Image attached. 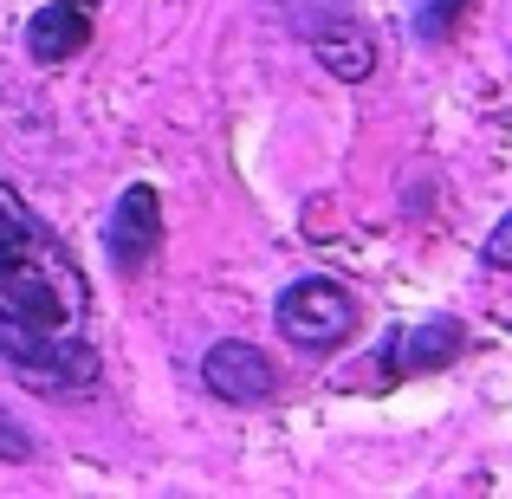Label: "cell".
Here are the masks:
<instances>
[{
    "label": "cell",
    "mask_w": 512,
    "mask_h": 499,
    "mask_svg": "<svg viewBox=\"0 0 512 499\" xmlns=\"http://www.w3.org/2000/svg\"><path fill=\"white\" fill-rule=\"evenodd\" d=\"M0 357L26 383L52 389H78L98 376L85 266L7 182H0Z\"/></svg>",
    "instance_id": "obj_1"
},
{
    "label": "cell",
    "mask_w": 512,
    "mask_h": 499,
    "mask_svg": "<svg viewBox=\"0 0 512 499\" xmlns=\"http://www.w3.org/2000/svg\"><path fill=\"white\" fill-rule=\"evenodd\" d=\"M279 337L299 350H338L357 331V299L338 279H299V286L279 292Z\"/></svg>",
    "instance_id": "obj_2"
},
{
    "label": "cell",
    "mask_w": 512,
    "mask_h": 499,
    "mask_svg": "<svg viewBox=\"0 0 512 499\" xmlns=\"http://www.w3.org/2000/svg\"><path fill=\"white\" fill-rule=\"evenodd\" d=\"M156 240H163V201H156L150 182H130L111 208V227H104V253H111V266L130 279L156 260Z\"/></svg>",
    "instance_id": "obj_3"
},
{
    "label": "cell",
    "mask_w": 512,
    "mask_h": 499,
    "mask_svg": "<svg viewBox=\"0 0 512 499\" xmlns=\"http://www.w3.org/2000/svg\"><path fill=\"white\" fill-rule=\"evenodd\" d=\"M467 344V331L454 325V318H422V325H402L396 337L383 344V383H402V376H422V370H441V363H454Z\"/></svg>",
    "instance_id": "obj_4"
},
{
    "label": "cell",
    "mask_w": 512,
    "mask_h": 499,
    "mask_svg": "<svg viewBox=\"0 0 512 499\" xmlns=\"http://www.w3.org/2000/svg\"><path fill=\"white\" fill-rule=\"evenodd\" d=\"M201 383L214 389L221 402H266L279 389V376H273V363L260 357L253 344H240V337H227V344H214L208 357H201Z\"/></svg>",
    "instance_id": "obj_5"
},
{
    "label": "cell",
    "mask_w": 512,
    "mask_h": 499,
    "mask_svg": "<svg viewBox=\"0 0 512 499\" xmlns=\"http://www.w3.org/2000/svg\"><path fill=\"white\" fill-rule=\"evenodd\" d=\"M91 33H98V7H91V0H52V7H39L33 26H26V52H33L39 65H65L91 46Z\"/></svg>",
    "instance_id": "obj_6"
},
{
    "label": "cell",
    "mask_w": 512,
    "mask_h": 499,
    "mask_svg": "<svg viewBox=\"0 0 512 499\" xmlns=\"http://www.w3.org/2000/svg\"><path fill=\"white\" fill-rule=\"evenodd\" d=\"M312 52H318V65H325L331 78H344V85H357V78L376 72V39L363 33L350 13H331V20L312 26Z\"/></svg>",
    "instance_id": "obj_7"
},
{
    "label": "cell",
    "mask_w": 512,
    "mask_h": 499,
    "mask_svg": "<svg viewBox=\"0 0 512 499\" xmlns=\"http://www.w3.org/2000/svg\"><path fill=\"white\" fill-rule=\"evenodd\" d=\"M474 7V0H422V13H415V33L428 39V46H441V39L454 33V20Z\"/></svg>",
    "instance_id": "obj_8"
},
{
    "label": "cell",
    "mask_w": 512,
    "mask_h": 499,
    "mask_svg": "<svg viewBox=\"0 0 512 499\" xmlns=\"http://www.w3.org/2000/svg\"><path fill=\"white\" fill-rule=\"evenodd\" d=\"M0 461H33V435L0 409Z\"/></svg>",
    "instance_id": "obj_9"
},
{
    "label": "cell",
    "mask_w": 512,
    "mask_h": 499,
    "mask_svg": "<svg viewBox=\"0 0 512 499\" xmlns=\"http://www.w3.org/2000/svg\"><path fill=\"white\" fill-rule=\"evenodd\" d=\"M506 240H512V221L493 227V240H487V266H506Z\"/></svg>",
    "instance_id": "obj_10"
}]
</instances>
